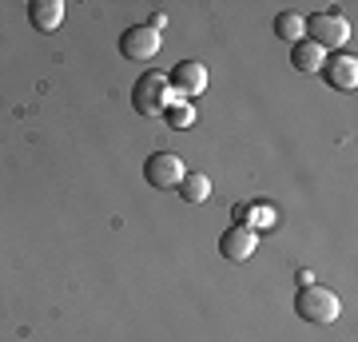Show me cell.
Wrapping results in <instances>:
<instances>
[{
  "label": "cell",
  "instance_id": "cell-1",
  "mask_svg": "<svg viewBox=\"0 0 358 342\" xmlns=\"http://www.w3.org/2000/svg\"><path fill=\"white\" fill-rule=\"evenodd\" d=\"M294 311H299V318H307V322H315V327H327V322L338 318L343 303H338V294H334L331 287L310 283V287H303V291L294 294Z\"/></svg>",
  "mask_w": 358,
  "mask_h": 342
},
{
  "label": "cell",
  "instance_id": "cell-2",
  "mask_svg": "<svg viewBox=\"0 0 358 342\" xmlns=\"http://www.w3.org/2000/svg\"><path fill=\"white\" fill-rule=\"evenodd\" d=\"M303 36L310 40V44H319L322 52L327 48H346V40H350V24H346L338 13H315L307 20V28H303Z\"/></svg>",
  "mask_w": 358,
  "mask_h": 342
},
{
  "label": "cell",
  "instance_id": "cell-3",
  "mask_svg": "<svg viewBox=\"0 0 358 342\" xmlns=\"http://www.w3.org/2000/svg\"><path fill=\"white\" fill-rule=\"evenodd\" d=\"M131 108L140 115H164L167 112V76L164 72H143L131 88Z\"/></svg>",
  "mask_w": 358,
  "mask_h": 342
},
{
  "label": "cell",
  "instance_id": "cell-4",
  "mask_svg": "<svg viewBox=\"0 0 358 342\" xmlns=\"http://www.w3.org/2000/svg\"><path fill=\"white\" fill-rule=\"evenodd\" d=\"M183 176H187V171H183V159L171 155V152H155V155H148V164H143V179H148L152 187H159V191L179 187Z\"/></svg>",
  "mask_w": 358,
  "mask_h": 342
},
{
  "label": "cell",
  "instance_id": "cell-5",
  "mask_svg": "<svg viewBox=\"0 0 358 342\" xmlns=\"http://www.w3.org/2000/svg\"><path fill=\"white\" fill-rule=\"evenodd\" d=\"M255 247H259V235H255V227H247V223H235V227H227L219 235V255L231 259V263H247V259L255 255Z\"/></svg>",
  "mask_w": 358,
  "mask_h": 342
},
{
  "label": "cell",
  "instance_id": "cell-6",
  "mask_svg": "<svg viewBox=\"0 0 358 342\" xmlns=\"http://www.w3.org/2000/svg\"><path fill=\"white\" fill-rule=\"evenodd\" d=\"M319 72H322V80H327L334 92H355L358 88V60H355V56H346V52L327 56Z\"/></svg>",
  "mask_w": 358,
  "mask_h": 342
},
{
  "label": "cell",
  "instance_id": "cell-7",
  "mask_svg": "<svg viewBox=\"0 0 358 342\" xmlns=\"http://www.w3.org/2000/svg\"><path fill=\"white\" fill-rule=\"evenodd\" d=\"M120 52H124L128 60H152V56H159V32L148 28V24L128 28V32L120 36Z\"/></svg>",
  "mask_w": 358,
  "mask_h": 342
},
{
  "label": "cell",
  "instance_id": "cell-8",
  "mask_svg": "<svg viewBox=\"0 0 358 342\" xmlns=\"http://www.w3.org/2000/svg\"><path fill=\"white\" fill-rule=\"evenodd\" d=\"M167 88H176L179 96H199L207 92V68L199 60H179L167 76Z\"/></svg>",
  "mask_w": 358,
  "mask_h": 342
},
{
  "label": "cell",
  "instance_id": "cell-9",
  "mask_svg": "<svg viewBox=\"0 0 358 342\" xmlns=\"http://www.w3.org/2000/svg\"><path fill=\"white\" fill-rule=\"evenodd\" d=\"M28 20L40 28V32H56L64 24V4L60 0H32L28 4Z\"/></svg>",
  "mask_w": 358,
  "mask_h": 342
},
{
  "label": "cell",
  "instance_id": "cell-10",
  "mask_svg": "<svg viewBox=\"0 0 358 342\" xmlns=\"http://www.w3.org/2000/svg\"><path fill=\"white\" fill-rule=\"evenodd\" d=\"M322 60H327V52H322L319 44H310L307 36L299 40V44H291V64L299 68V72H319Z\"/></svg>",
  "mask_w": 358,
  "mask_h": 342
},
{
  "label": "cell",
  "instance_id": "cell-11",
  "mask_svg": "<svg viewBox=\"0 0 358 342\" xmlns=\"http://www.w3.org/2000/svg\"><path fill=\"white\" fill-rule=\"evenodd\" d=\"M179 199L183 203H207L211 199V179L203 176V171H192V176H183L179 179Z\"/></svg>",
  "mask_w": 358,
  "mask_h": 342
},
{
  "label": "cell",
  "instance_id": "cell-12",
  "mask_svg": "<svg viewBox=\"0 0 358 342\" xmlns=\"http://www.w3.org/2000/svg\"><path fill=\"white\" fill-rule=\"evenodd\" d=\"M303 28H307V20H303L299 13H282L279 20H275L279 40H291V44H299V40H303Z\"/></svg>",
  "mask_w": 358,
  "mask_h": 342
},
{
  "label": "cell",
  "instance_id": "cell-13",
  "mask_svg": "<svg viewBox=\"0 0 358 342\" xmlns=\"http://www.w3.org/2000/svg\"><path fill=\"white\" fill-rule=\"evenodd\" d=\"M167 124L171 127H192L195 124V108H167Z\"/></svg>",
  "mask_w": 358,
  "mask_h": 342
},
{
  "label": "cell",
  "instance_id": "cell-14",
  "mask_svg": "<svg viewBox=\"0 0 358 342\" xmlns=\"http://www.w3.org/2000/svg\"><path fill=\"white\" fill-rule=\"evenodd\" d=\"M164 24H167V16H164V13H155L152 20H148V28H155V32H159V36H164Z\"/></svg>",
  "mask_w": 358,
  "mask_h": 342
}]
</instances>
